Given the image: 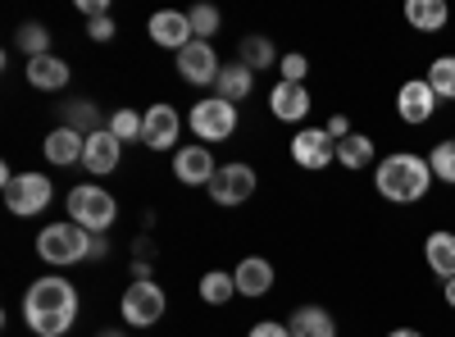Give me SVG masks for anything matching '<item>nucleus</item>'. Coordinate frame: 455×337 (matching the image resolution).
<instances>
[{
	"label": "nucleus",
	"instance_id": "f257e3e1",
	"mask_svg": "<svg viewBox=\"0 0 455 337\" xmlns=\"http://www.w3.org/2000/svg\"><path fill=\"white\" fill-rule=\"evenodd\" d=\"M78 310H83L78 287H73L64 274H42L23 292V324L36 337H64L73 324H78Z\"/></svg>",
	"mask_w": 455,
	"mask_h": 337
},
{
	"label": "nucleus",
	"instance_id": "f03ea898",
	"mask_svg": "<svg viewBox=\"0 0 455 337\" xmlns=\"http://www.w3.org/2000/svg\"><path fill=\"white\" fill-rule=\"evenodd\" d=\"M433 182L437 178L428 169V156H414V151H392L373 164V192L392 205H419Z\"/></svg>",
	"mask_w": 455,
	"mask_h": 337
},
{
	"label": "nucleus",
	"instance_id": "7ed1b4c3",
	"mask_svg": "<svg viewBox=\"0 0 455 337\" xmlns=\"http://www.w3.org/2000/svg\"><path fill=\"white\" fill-rule=\"evenodd\" d=\"M36 255L46 260L51 269H68V265H83L92 255V233L78 229L73 219H60V223H46L36 233Z\"/></svg>",
	"mask_w": 455,
	"mask_h": 337
},
{
	"label": "nucleus",
	"instance_id": "20e7f679",
	"mask_svg": "<svg viewBox=\"0 0 455 337\" xmlns=\"http://www.w3.org/2000/svg\"><path fill=\"white\" fill-rule=\"evenodd\" d=\"M68 219L78 223V229H87L92 237L96 233H109L114 219H119V201H114L100 182H83L68 192Z\"/></svg>",
	"mask_w": 455,
	"mask_h": 337
},
{
	"label": "nucleus",
	"instance_id": "39448f33",
	"mask_svg": "<svg viewBox=\"0 0 455 337\" xmlns=\"http://www.w3.org/2000/svg\"><path fill=\"white\" fill-rule=\"evenodd\" d=\"M164 310H169V296H164V287L156 278L132 283L124 292V301H119V315H124L128 328H156L164 319Z\"/></svg>",
	"mask_w": 455,
	"mask_h": 337
},
{
	"label": "nucleus",
	"instance_id": "423d86ee",
	"mask_svg": "<svg viewBox=\"0 0 455 337\" xmlns=\"http://www.w3.org/2000/svg\"><path fill=\"white\" fill-rule=\"evenodd\" d=\"M5 187V205L10 214L19 219H32V214H42L51 201H55V182L46 173H14L10 182H0Z\"/></svg>",
	"mask_w": 455,
	"mask_h": 337
},
{
	"label": "nucleus",
	"instance_id": "0eeeda50",
	"mask_svg": "<svg viewBox=\"0 0 455 337\" xmlns=\"http://www.w3.org/2000/svg\"><path fill=\"white\" fill-rule=\"evenodd\" d=\"M192 132L201 137V146H214V141H228L237 132V105H228V100H219V96H205V100H196L192 105Z\"/></svg>",
	"mask_w": 455,
	"mask_h": 337
},
{
	"label": "nucleus",
	"instance_id": "6e6552de",
	"mask_svg": "<svg viewBox=\"0 0 455 337\" xmlns=\"http://www.w3.org/2000/svg\"><path fill=\"white\" fill-rule=\"evenodd\" d=\"M255 169L251 164H242V160H233V164H219V173L210 178V201L214 205H242V201H251L255 197Z\"/></svg>",
	"mask_w": 455,
	"mask_h": 337
},
{
	"label": "nucleus",
	"instance_id": "1a4fd4ad",
	"mask_svg": "<svg viewBox=\"0 0 455 337\" xmlns=\"http://www.w3.org/2000/svg\"><path fill=\"white\" fill-rule=\"evenodd\" d=\"M437 92L428 87V78H405L401 87H396V115H401V124H410V128H424L433 115H437Z\"/></svg>",
	"mask_w": 455,
	"mask_h": 337
},
{
	"label": "nucleus",
	"instance_id": "9d476101",
	"mask_svg": "<svg viewBox=\"0 0 455 337\" xmlns=\"http://www.w3.org/2000/svg\"><path fill=\"white\" fill-rule=\"evenodd\" d=\"M291 160L310 173H323L328 164H337V141L323 128H300L291 137Z\"/></svg>",
	"mask_w": 455,
	"mask_h": 337
},
{
	"label": "nucleus",
	"instance_id": "9b49d317",
	"mask_svg": "<svg viewBox=\"0 0 455 337\" xmlns=\"http://www.w3.org/2000/svg\"><path fill=\"white\" fill-rule=\"evenodd\" d=\"M146 36L156 42L160 51H187L196 42V32H192V19H187L182 10H160V14H150V23H146Z\"/></svg>",
	"mask_w": 455,
	"mask_h": 337
},
{
	"label": "nucleus",
	"instance_id": "f8f14e48",
	"mask_svg": "<svg viewBox=\"0 0 455 337\" xmlns=\"http://www.w3.org/2000/svg\"><path fill=\"white\" fill-rule=\"evenodd\" d=\"M178 73H182V83H192V87H214L219 73H223L214 42H192L187 51H178Z\"/></svg>",
	"mask_w": 455,
	"mask_h": 337
},
{
	"label": "nucleus",
	"instance_id": "ddd939ff",
	"mask_svg": "<svg viewBox=\"0 0 455 337\" xmlns=\"http://www.w3.org/2000/svg\"><path fill=\"white\" fill-rule=\"evenodd\" d=\"M214 173H219V164H214L210 146H178L173 151V178L182 187H210Z\"/></svg>",
	"mask_w": 455,
	"mask_h": 337
},
{
	"label": "nucleus",
	"instance_id": "4468645a",
	"mask_svg": "<svg viewBox=\"0 0 455 337\" xmlns=\"http://www.w3.org/2000/svg\"><path fill=\"white\" fill-rule=\"evenodd\" d=\"M178 132H182V119L173 105H150L146 109V132H141V146L146 151H173L178 146Z\"/></svg>",
	"mask_w": 455,
	"mask_h": 337
},
{
	"label": "nucleus",
	"instance_id": "2eb2a0df",
	"mask_svg": "<svg viewBox=\"0 0 455 337\" xmlns=\"http://www.w3.org/2000/svg\"><path fill=\"white\" fill-rule=\"evenodd\" d=\"M310 92H306V83H283L278 78V87L269 92V115L278 119V124H300L310 115Z\"/></svg>",
	"mask_w": 455,
	"mask_h": 337
},
{
	"label": "nucleus",
	"instance_id": "dca6fc26",
	"mask_svg": "<svg viewBox=\"0 0 455 337\" xmlns=\"http://www.w3.org/2000/svg\"><path fill=\"white\" fill-rule=\"evenodd\" d=\"M119 160H124V141L114 137L109 128H100V132L87 137V151H83V169H87V173L105 178V173L119 169Z\"/></svg>",
	"mask_w": 455,
	"mask_h": 337
},
{
	"label": "nucleus",
	"instance_id": "f3484780",
	"mask_svg": "<svg viewBox=\"0 0 455 337\" xmlns=\"http://www.w3.org/2000/svg\"><path fill=\"white\" fill-rule=\"evenodd\" d=\"M233 278H237V296H246V301H259V296L274 292V265L264 255H242Z\"/></svg>",
	"mask_w": 455,
	"mask_h": 337
},
{
	"label": "nucleus",
	"instance_id": "a211bd4d",
	"mask_svg": "<svg viewBox=\"0 0 455 337\" xmlns=\"http://www.w3.org/2000/svg\"><path fill=\"white\" fill-rule=\"evenodd\" d=\"M83 151H87V137L83 132H73V128H51L46 132V141H42V156L51 160V164H60V169H68V164H83Z\"/></svg>",
	"mask_w": 455,
	"mask_h": 337
},
{
	"label": "nucleus",
	"instance_id": "6ab92c4d",
	"mask_svg": "<svg viewBox=\"0 0 455 337\" xmlns=\"http://www.w3.org/2000/svg\"><path fill=\"white\" fill-rule=\"evenodd\" d=\"M424 265H428V274H437L442 283L455 278V233H451V229H433V233L424 237Z\"/></svg>",
	"mask_w": 455,
	"mask_h": 337
},
{
	"label": "nucleus",
	"instance_id": "aec40b11",
	"mask_svg": "<svg viewBox=\"0 0 455 337\" xmlns=\"http://www.w3.org/2000/svg\"><path fill=\"white\" fill-rule=\"evenodd\" d=\"M405 23L414 32L433 36V32H442L451 23V5H446V0H405Z\"/></svg>",
	"mask_w": 455,
	"mask_h": 337
},
{
	"label": "nucleus",
	"instance_id": "412c9836",
	"mask_svg": "<svg viewBox=\"0 0 455 337\" xmlns=\"http://www.w3.org/2000/svg\"><path fill=\"white\" fill-rule=\"evenodd\" d=\"M337 164H341V169H351V173L373 169V164H378V146H373V137H369V132L341 137V141H337Z\"/></svg>",
	"mask_w": 455,
	"mask_h": 337
},
{
	"label": "nucleus",
	"instance_id": "4be33fe9",
	"mask_svg": "<svg viewBox=\"0 0 455 337\" xmlns=\"http://www.w3.org/2000/svg\"><path fill=\"white\" fill-rule=\"evenodd\" d=\"M28 87H36V92H64L68 87V64L60 55L28 60Z\"/></svg>",
	"mask_w": 455,
	"mask_h": 337
},
{
	"label": "nucleus",
	"instance_id": "5701e85b",
	"mask_svg": "<svg viewBox=\"0 0 455 337\" xmlns=\"http://www.w3.org/2000/svg\"><path fill=\"white\" fill-rule=\"evenodd\" d=\"M237 64H246L251 73H264V68H278L283 60H278V46L269 42V36L251 32V36H242V42H237Z\"/></svg>",
	"mask_w": 455,
	"mask_h": 337
},
{
	"label": "nucleus",
	"instance_id": "b1692460",
	"mask_svg": "<svg viewBox=\"0 0 455 337\" xmlns=\"http://www.w3.org/2000/svg\"><path fill=\"white\" fill-rule=\"evenodd\" d=\"M251 92H255V73H251L246 64H223L219 83H214V96L228 100V105H242Z\"/></svg>",
	"mask_w": 455,
	"mask_h": 337
},
{
	"label": "nucleus",
	"instance_id": "393cba45",
	"mask_svg": "<svg viewBox=\"0 0 455 337\" xmlns=\"http://www.w3.org/2000/svg\"><path fill=\"white\" fill-rule=\"evenodd\" d=\"M287 328H291V337H337V319L323 306H300L287 319Z\"/></svg>",
	"mask_w": 455,
	"mask_h": 337
},
{
	"label": "nucleus",
	"instance_id": "a878e982",
	"mask_svg": "<svg viewBox=\"0 0 455 337\" xmlns=\"http://www.w3.org/2000/svg\"><path fill=\"white\" fill-rule=\"evenodd\" d=\"M233 296H237V278L228 274V269L201 274V301H205V306H228Z\"/></svg>",
	"mask_w": 455,
	"mask_h": 337
},
{
	"label": "nucleus",
	"instance_id": "bb28decb",
	"mask_svg": "<svg viewBox=\"0 0 455 337\" xmlns=\"http://www.w3.org/2000/svg\"><path fill=\"white\" fill-rule=\"evenodd\" d=\"M64 128H73V132H83V137H92V132H100V109L87 100V96H78V100H68L64 105Z\"/></svg>",
	"mask_w": 455,
	"mask_h": 337
},
{
	"label": "nucleus",
	"instance_id": "cd10ccee",
	"mask_svg": "<svg viewBox=\"0 0 455 337\" xmlns=\"http://www.w3.org/2000/svg\"><path fill=\"white\" fill-rule=\"evenodd\" d=\"M105 128L128 146V141H141V132H146V115H137V109H109V124H105Z\"/></svg>",
	"mask_w": 455,
	"mask_h": 337
},
{
	"label": "nucleus",
	"instance_id": "c85d7f7f",
	"mask_svg": "<svg viewBox=\"0 0 455 337\" xmlns=\"http://www.w3.org/2000/svg\"><path fill=\"white\" fill-rule=\"evenodd\" d=\"M428 87L437 92V100H455V55H437L428 64Z\"/></svg>",
	"mask_w": 455,
	"mask_h": 337
},
{
	"label": "nucleus",
	"instance_id": "c756f323",
	"mask_svg": "<svg viewBox=\"0 0 455 337\" xmlns=\"http://www.w3.org/2000/svg\"><path fill=\"white\" fill-rule=\"evenodd\" d=\"M428 169H433L437 182L455 187V137H442V141L433 146V151H428Z\"/></svg>",
	"mask_w": 455,
	"mask_h": 337
},
{
	"label": "nucleus",
	"instance_id": "7c9ffc66",
	"mask_svg": "<svg viewBox=\"0 0 455 337\" xmlns=\"http://www.w3.org/2000/svg\"><path fill=\"white\" fill-rule=\"evenodd\" d=\"M19 51H23L28 60L51 55V32H46V23H23V28H19Z\"/></svg>",
	"mask_w": 455,
	"mask_h": 337
},
{
	"label": "nucleus",
	"instance_id": "2f4dec72",
	"mask_svg": "<svg viewBox=\"0 0 455 337\" xmlns=\"http://www.w3.org/2000/svg\"><path fill=\"white\" fill-rule=\"evenodd\" d=\"M187 19H192V32H196V42H210V36L219 32L223 14L214 5H196V10H187Z\"/></svg>",
	"mask_w": 455,
	"mask_h": 337
},
{
	"label": "nucleus",
	"instance_id": "473e14b6",
	"mask_svg": "<svg viewBox=\"0 0 455 337\" xmlns=\"http://www.w3.org/2000/svg\"><path fill=\"white\" fill-rule=\"evenodd\" d=\"M283 83H306V73H310V60L300 55V51H291V55H283Z\"/></svg>",
	"mask_w": 455,
	"mask_h": 337
},
{
	"label": "nucleus",
	"instance_id": "72a5a7b5",
	"mask_svg": "<svg viewBox=\"0 0 455 337\" xmlns=\"http://www.w3.org/2000/svg\"><path fill=\"white\" fill-rule=\"evenodd\" d=\"M246 337H291V328L287 324H278V319H259V324H251V333Z\"/></svg>",
	"mask_w": 455,
	"mask_h": 337
},
{
	"label": "nucleus",
	"instance_id": "f704fd0d",
	"mask_svg": "<svg viewBox=\"0 0 455 337\" xmlns=\"http://www.w3.org/2000/svg\"><path fill=\"white\" fill-rule=\"evenodd\" d=\"M87 36H92V42H100V46L114 42V19H109V14H105V19H92V23H87Z\"/></svg>",
	"mask_w": 455,
	"mask_h": 337
},
{
	"label": "nucleus",
	"instance_id": "c9c22d12",
	"mask_svg": "<svg viewBox=\"0 0 455 337\" xmlns=\"http://www.w3.org/2000/svg\"><path fill=\"white\" fill-rule=\"evenodd\" d=\"M323 132H328L332 141H341V137H351L355 128H351V119H347V115H332V119L323 124Z\"/></svg>",
	"mask_w": 455,
	"mask_h": 337
},
{
	"label": "nucleus",
	"instance_id": "e433bc0d",
	"mask_svg": "<svg viewBox=\"0 0 455 337\" xmlns=\"http://www.w3.org/2000/svg\"><path fill=\"white\" fill-rule=\"evenodd\" d=\"M78 10H83L87 23H92V19H105V14H109V0H78Z\"/></svg>",
	"mask_w": 455,
	"mask_h": 337
},
{
	"label": "nucleus",
	"instance_id": "4c0bfd02",
	"mask_svg": "<svg viewBox=\"0 0 455 337\" xmlns=\"http://www.w3.org/2000/svg\"><path fill=\"white\" fill-rule=\"evenodd\" d=\"M105 255H109V237H105V233H96V237H92V255H87V260H105Z\"/></svg>",
	"mask_w": 455,
	"mask_h": 337
},
{
	"label": "nucleus",
	"instance_id": "58836bf2",
	"mask_svg": "<svg viewBox=\"0 0 455 337\" xmlns=\"http://www.w3.org/2000/svg\"><path fill=\"white\" fill-rule=\"evenodd\" d=\"M442 301L455 310V278H446V283H442Z\"/></svg>",
	"mask_w": 455,
	"mask_h": 337
},
{
	"label": "nucleus",
	"instance_id": "ea45409f",
	"mask_svg": "<svg viewBox=\"0 0 455 337\" xmlns=\"http://www.w3.org/2000/svg\"><path fill=\"white\" fill-rule=\"evenodd\" d=\"M387 337H424V333H419V328H392Z\"/></svg>",
	"mask_w": 455,
	"mask_h": 337
},
{
	"label": "nucleus",
	"instance_id": "a19ab883",
	"mask_svg": "<svg viewBox=\"0 0 455 337\" xmlns=\"http://www.w3.org/2000/svg\"><path fill=\"white\" fill-rule=\"evenodd\" d=\"M96 337H128V333H124V328H100Z\"/></svg>",
	"mask_w": 455,
	"mask_h": 337
}]
</instances>
